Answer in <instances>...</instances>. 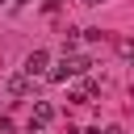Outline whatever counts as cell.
Returning <instances> with one entry per match:
<instances>
[{"instance_id": "cell-1", "label": "cell", "mask_w": 134, "mask_h": 134, "mask_svg": "<svg viewBox=\"0 0 134 134\" xmlns=\"http://www.w3.org/2000/svg\"><path fill=\"white\" fill-rule=\"evenodd\" d=\"M88 67H92V59H88V54H75V50H71V54H63V63H59V67L50 71V80H54V84H63V80H71V75H84Z\"/></svg>"}, {"instance_id": "cell-2", "label": "cell", "mask_w": 134, "mask_h": 134, "mask_svg": "<svg viewBox=\"0 0 134 134\" xmlns=\"http://www.w3.org/2000/svg\"><path fill=\"white\" fill-rule=\"evenodd\" d=\"M50 121H54V105H50V100H34V113H29V134L46 130Z\"/></svg>"}, {"instance_id": "cell-3", "label": "cell", "mask_w": 134, "mask_h": 134, "mask_svg": "<svg viewBox=\"0 0 134 134\" xmlns=\"http://www.w3.org/2000/svg\"><path fill=\"white\" fill-rule=\"evenodd\" d=\"M46 67H50V54H46V50H29V59H25V67H21V71H25L29 80H38V75H50Z\"/></svg>"}, {"instance_id": "cell-4", "label": "cell", "mask_w": 134, "mask_h": 134, "mask_svg": "<svg viewBox=\"0 0 134 134\" xmlns=\"http://www.w3.org/2000/svg\"><path fill=\"white\" fill-rule=\"evenodd\" d=\"M8 92H13V96H29V92H34V80H29L25 71H21V75H8Z\"/></svg>"}, {"instance_id": "cell-5", "label": "cell", "mask_w": 134, "mask_h": 134, "mask_svg": "<svg viewBox=\"0 0 134 134\" xmlns=\"http://www.w3.org/2000/svg\"><path fill=\"white\" fill-rule=\"evenodd\" d=\"M117 50H121V54L130 59V54H134V42H130V38H121V42H117Z\"/></svg>"}, {"instance_id": "cell-6", "label": "cell", "mask_w": 134, "mask_h": 134, "mask_svg": "<svg viewBox=\"0 0 134 134\" xmlns=\"http://www.w3.org/2000/svg\"><path fill=\"white\" fill-rule=\"evenodd\" d=\"M8 4H13V8H25V4H29V0H8Z\"/></svg>"}, {"instance_id": "cell-7", "label": "cell", "mask_w": 134, "mask_h": 134, "mask_svg": "<svg viewBox=\"0 0 134 134\" xmlns=\"http://www.w3.org/2000/svg\"><path fill=\"white\" fill-rule=\"evenodd\" d=\"M80 4H88V8H96V4H105V0H80Z\"/></svg>"}, {"instance_id": "cell-8", "label": "cell", "mask_w": 134, "mask_h": 134, "mask_svg": "<svg viewBox=\"0 0 134 134\" xmlns=\"http://www.w3.org/2000/svg\"><path fill=\"white\" fill-rule=\"evenodd\" d=\"M105 134H121V126H109V130H105Z\"/></svg>"}, {"instance_id": "cell-9", "label": "cell", "mask_w": 134, "mask_h": 134, "mask_svg": "<svg viewBox=\"0 0 134 134\" xmlns=\"http://www.w3.org/2000/svg\"><path fill=\"white\" fill-rule=\"evenodd\" d=\"M84 134H100V130H96V126H92V130H84Z\"/></svg>"}, {"instance_id": "cell-10", "label": "cell", "mask_w": 134, "mask_h": 134, "mask_svg": "<svg viewBox=\"0 0 134 134\" xmlns=\"http://www.w3.org/2000/svg\"><path fill=\"white\" fill-rule=\"evenodd\" d=\"M130 63H134V54H130Z\"/></svg>"}, {"instance_id": "cell-11", "label": "cell", "mask_w": 134, "mask_h": 134, "mask_svg": "<svg viewBox=\"0 0 134 134\" xmlns=\"http://www.w3.org/2000/svg\"><path fill=\"white\" fill-rule=\"evenodd\" d=\"M0 4H8V0H0Z\"/></svg>"}, {"instance_id": "cell-12", "label": "cell", "mask_w": 134, "mask_h": 134, "mask_svg": "<svg viewBox=\"0 0 134 134\" xmlns=\"http://www.w3.org/2000/svg\"><path fill=\"white\" fill-rule=\"evenodd\" d=\"M0 134H4V130H0Z\"/></svg>"}]
</instances>
